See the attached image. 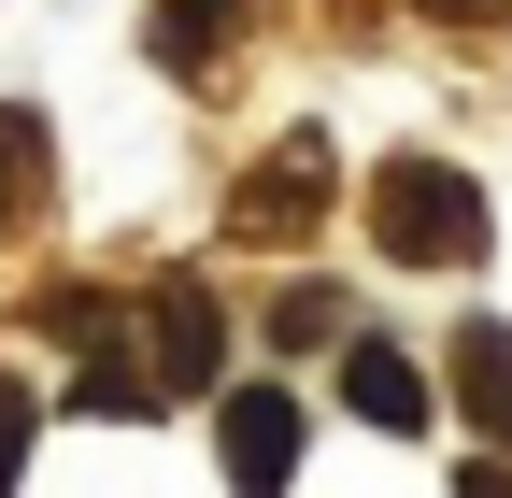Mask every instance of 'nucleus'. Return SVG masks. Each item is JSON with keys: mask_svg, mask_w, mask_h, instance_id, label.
Wrapping results in <instances>:
<instances>
[{"mask_svg": "<svg viewBox=\"0 0 512 498\" xmlns=\"http://www.w3.org/2000/svg\"><path fill=\"white\" fill-rule=\"evenodd\" d=\"M271 342H285V356L342 342V285H285V299H271Z\"/></svg>", "mask_w": 512, "mask_h": 498, "instance_id": "0eeeda50", "label": "nucleus"}, {"mask_svg": "<svg viewBox=\"0 0 512 498\" xmlns=\"http://www.w3.org/2000/svg\"><path fill=\"white\" fill-rule=\"evenodd\" d=\"M470 498H512V470H470Z\"/></svg>", "mask_w": 512, "mask_h": 498, "instance_id": "9d476101", "label": "nucleus"}, {"mask_svg": "<svg viewBox=\"0 0 512 498\" xmlns=\"http://www.w3.org/2000/svg\"><path fill=\"white\" fill-rule=\"evenodd\" d=\"M313 185H328V143H285L271 171H256V200H242V228H313L328 200H313Z\"/></svg>", "mask_w": 512, "mask_h": 498, "instance_id": "423d86ee", "label": "nucleus"}, {"mask_svg": "<svg viewBox=\"0 0 512 498\" xmlns=\"http://www.w3.org/2000/svg\"><path fill=\"white\" fill-rule=\"evenodd\" d=\"M285 470H299V399L285 385H242L228 399V484L242 498H285Z\"/></svg>", "mask_w": 512, "mask_h": 498, "instance_id": "f03ea898", "label": "nucleus"}, {"mask_svg": "<svg viewBox=\"0 0 512 498\" xmlns=\"http://www.w3.org/2000/svg\"><path fill=\"white\" fill-rule=\"evenodd\" d=\"M15 427H29V413H15V399H0V484H15Z\"/></svg>", "mask_w": 512, "mask_h": 498, "instance_id": "1a4fd4ad", "label": "nucleus"}, {"mask_svg": "<svg viewBox=\"0 0 512 498\" xmlns=\"http://www.w3.org/2000/svg\"><path fill=\"white\" fill-rule=\"evenodd\" d=\"M456 399H470V427H484V442L512 456V328H456Z\"/></svg>", "mask_w": 512, "mask_h": 498, "instance_id": "20e7f679", "label": "nucleus"}, {"mask_svg": "<svg viewBox=\"0 0 512 498\" xmlns=\"http://www.w3.org/2000/svg\"><path fill=\"white\" fill-rule=\"evenodd\" d=\"M157 370H171V385H214V370H228V314H214L200 285L157 299Z\"/></svg>", "mask_w": 512, "mask_h": 498, "instance_id": "39448f33", "label": "nucleus"}, {"mask_svg": "<svg viewBox=\"0 0 512 498\" xmlns=\"http://www.w3.org/2000/svg\"><path fill=\"white\" fill-rule=\"evenodd\" d=\"M342 399H356L370 427H399V442H413V427H427V370H413L399 342H342Z\"/></svg>", "mask_w": 512, "mask_h": 498, "instance_id": "7ed1b4c3", "label": "nucleus"}, {"mask_svg": "<svg viewBox=\"0 0 512 498\" xmlns=\"http://www.w3.org/2000/svg\"><path fill=\"white\" fill-rule=\"evenodd\" d=\"M370 228H384L399 271H470L484 257V200H470V171H441V157H384Z\"/></svg>", "mask_w": 512, "mask_h": 498, "instance_id": "f257e3e1", "label": "nucleus"}, {"mask_svg": "<svg viewBox=\"0 0 512 498\" xmlns=\"http://www.w3.org/2000/svg\"><path fill=\"white\" fill-rule=\"evenodd\" d=\"M214 29H228V0H171V15H157V57H214Z\"/></svg>", "mask_w": 512, "mask_h": 498, "instance_id": "6e6552de", "label": "nucleus"}]
</instances>
